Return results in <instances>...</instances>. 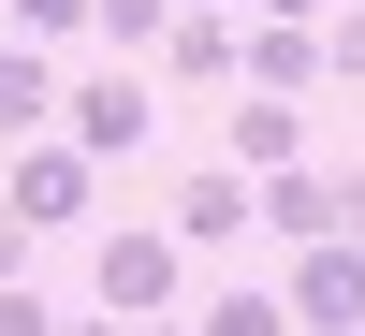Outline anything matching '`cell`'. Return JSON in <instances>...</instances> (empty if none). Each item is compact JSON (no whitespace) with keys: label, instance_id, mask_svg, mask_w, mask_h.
I'll return each mask as SVG.
<instances>
[{"label":"cell","instance_id":"22","mask_svg":"<svg viewBox=\"0 0 365 336\" xmlns=\"http://www.w3.org/2000/svg\"><path fill=\"white\" fill-rule=\"evenodd\" d=\"M0 44H15V0H0Z\"/></svg>","mask_w":365,"mask_h":336},{"label":"cell","instance_id":"18","mask_svg":"<svg viewBox=\"0 0 365 336\" xmlns=\"http://www.w3.org/2000/svg\"><path fill=\"white\" fill-rule=\"evenodd\" d=\"M58 336H132V322H117V307H73V322H58Z\"/></svg>","mask_w":365,"mask_h":336},{"label":"cell","instance_id":"12","mask_svg":"<svg viewBox=\"0 0 365 336\" xmlns=\"http://www.w3.org/2000/svg\"><path fill=\"white\" fill-rule=\"evenodd\" d=\"M190 336H292V307H278V292H205Z\"/></svg>","mask_w":365,"mask_h":336},{"label":"cell","instance_id":"19","mask_svg":"<svg viewBox=\"0 0 365 336\" xmlns=\"http://www.w3.org/2000/svg\"><path fill=\"white\" fill-rule=\"evenodd\" d=\"M132 336H190V322H175V307H161V322H132Z\"/></svg>","mask_w":365,"mask_h":336},{"label":"cell","instance_id":"16","mask_svg":"<svg viewBox=\"0 0 365 336\" xmlns=\"http://www.w3.org/2000/svg\"><path fill=\"white\" fill-rule=\"evenodd\" d=\"M29 249H44V234L15 220V190H0V278H29Z\"/></svg>","mask_w":365,"mask_h":336},{"label":"cell","instance_id":"8","mask_svg":"<svg viewBox=\"0 0 365 336\" xmlns=\"http://www.w3.org/2000/svg\"><path fill=\"white\" fill-rule=\"evenodd\" d=\"M307 161V103H278V88H234V175H278Z\"/></svg>","mask_w":365,"mask_h":336},{"label":"cell","instance_id":"13","mask_svg":"<svg viewBox=\"0 0 365 336\" xmlns=\"http://www.w3.org/2000/svg\"><path fill=\"white\" fill-rule=\"evenodd\" d=\"M15 44H88V0H15Z\"/></svg>","mask_w":365,"mask_h":336},{"label":"cell","instance_id":"1","mask_svg":"<svg viewBox=\"0 0 365 336\" xmlns=\"http://www.w3.org/2000/svg\"><path fill=\"white\" fill-rule=\"evenodd\" d=\"M175 278H190V249H175L161 220H117L103 249H88V307H117V322H161V307H190Z\"/></svg>","mask_w":365,"mask_h":336},{"label":"cell","instance_id":"6","mask_svg":"<svg viewBox=\"0 0 365 336\" xmlns=\"http://www.w3.org/2000/svg\"><path fill=\"white\" fill-rule=\"evenodd\" d=\"M58 103H73V73H58L44 44H0V146H44Z\"/></svg>","mask_w":365,"mask_h":336},{"label":"cell","instance_id":"3","mask_svg":"<svg viewBox=\"0 0 365 336\" xmlns=\"http://www.w3.org/2000/svg\"><path fill=\"white\" fill-rule=\"evenodd\" d=\"M0 190H15V220H29V234H73L88 205H103V161H88L73 132H44V146H15V161H0Z\"/></svg>","mask_w":365,"mask_h":336},{"label":"cell","instance_id":"15","mask_svg":"<svg viewBox=\"0 0 365 336\" xmlns=\"http://www.w3.org/2000/svg\"><path fill=\"white\" fill-rule=\"evenodd\" d=\"M0 336H58V307H44L29 278H0Z\"/></svg>","mask_w":365,"mask_h":336},{"label":"cell","instance_id":"4","mask_svg":"<svg viewBox=\"0 0 365 336\" xmlns=\"http://www.w3.org/2000/svg\"><path fill=\"white\" fill-rule=\"evenodd\" d=\"M278 307H292V336H365V234H322V249H292Z\"/></svg>","mask_w":365,"mask_h":336},{"label":"cell","instance_id":"21","mask_svg":"<svg viewBox=\"0 0 365 336\" xmlns=\"http://www.w3.org/2000/svg\"><path fill=\"white\" fill-rule=\"evenodd\" d=\"M351 234H365V175H351Z\"/></svg>","mask_w":365,"mask_h":336},{"label":"cell","instance_id":"11","mask_svg":"<svg viewBox=\"0 0 365 336\" xmlns=\"http://www.w3.org/2000/svg\"><path fill=\"white\" fill-rule=\"evenodd\" d=\"M161 29H175V0H88V44H117V58H161Z\"/></svg>","mask_w":365,"mask_h":336},{"label":"cell","instance_id":"20","mask_svg":"<svg viewBox=\"0 0 365 336\" xmlns=\"http://www.w3.org/2000/svg\"><path fill=\"white\" fill-rule=\"evenodd\" d=\"M175 15H234V0H175Z\"/></svg>","mask_w":365,"mask_h":336},{"label":"cell","instance_id":"5","mask_svg":"<svg viewBox=\"0 0 365 336\" xmlns=\"http://www.w3.org/2000/svg\"><path fill=\"white\" fill-rule=\"evenodd\" d=\"M249 205H263V234H278V249H322V234H351V175H322V161L249 175Z\"/></svg>","mask_w":365,"mask_h":336},{"label":"cell","instance_id":"10","mask_svg":"<svg viewBox=\"0 0 365 336\" xmlns=\"http://www.w3.org/2000/svg\"><path fill=\"white\" fill-rule=\"evenodd\" d=\"M322 73H336V58H322V29H278V15H249V88H278V103H307Z\"/></svg>","mask_w":365,"mask_h":336},{"label":"cell","instance_id":"7","mask_svg":"<svg viewBox=\"0 0 365 336\" xmlns=\"http://www.w3.org/2000/svg\"><path fill=\"white\" fill-rule=\"evenodd\" d=\"M161 73L175 88H249V29H234V15H175L161 29Z\"/></svg>","mask_w":365,"mask_h":336},{"label":"cell","instance_id":"2","mask_svg":"<svg viewBox=\"0 0 365 336\" xmlns=\"http://www.w3.org/2000/svg\"><path fill=\"white\" fill-rule=\"evenodd\" d=\"M58 132L88 146V161H146L161 146V88L117 58V73H73V103H58Z\"/></svg>","mask_w":365,"mask_h":336},{"label":"cell","instance_id":"9","mask_svg":"<svg viewBox=\"0 0 365 336\" xmlns=\"http://www.w3.org/2000/svg\"><path fill=\"white\" fill-rule=\"evenodd\" d=\"M249 220H263V205H249V175L220 161V175H190V190H175V220H161V234H175V249H234Z\"/></svg>","mask_w":365,"mask_h":336},{"label":"cell","instance_id":"14","mask_svg":"<svg viewBox=\"0 0 365 336\" xmlns=\"http://www.w3.org/2000/svg\"><path fill=\"white\" fill-rule=\"evenodd\" d=\"M322 58H336V88H365V0H336V15H322Z\"/></svg>","mask_w":365,"mask_h":336},{"label":"cell","instance_id":"17","mask_svg":"<svg viewBox=\"0 0 365 336\" xmlns=\"http://www.w3.org/2000/svg\"><path fill=\"white\" fill-rule=\"evenodd\" d=\"M249 15H278V29H322V15H336V0H249Z\"/></svg>","mask_w":365,"mask_h":336}]
</instances>
